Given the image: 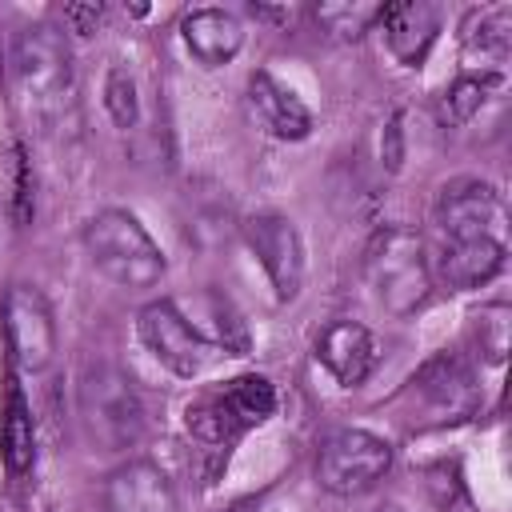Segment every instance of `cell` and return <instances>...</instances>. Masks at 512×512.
Segmentation results:
<instances>
[{"label": "cell", "instance_id": "17", "mask_svg": "<svg viewBox=\"0 0 512 512\" xmlns=\"http://www.w3.org/2000/svg\"><path fill=\"white\" fill-rule=\"evenodd\" d=\"M508 48H512V8L508 4L468 12V20H464V64H468V72L480 68V76L504 80Z\"/></svg>", "mask_w": 512, "mask_h": 512}, {"label": "cell", "instance_id": "3", "mask_svg": "<svg viewBox=\"0 0 512 512\" xmlns=\"http://www.w3.org/2000/svg\"><path fill=\"white\" fill-rule=\"evenodd\" d=\"M276 412V388L268 376H232L224 384H212L204 392H196L184 408V428L212 448H228L232 440H240L248 428L264 424Z\"/></svg>", "mask_w": 512, "mask_h": 512}, {"label": "cell", "instance_id": "10", "mask_svg": "<svg viewBox=\"0 0 512 512\" xmlns=\"http://www.w3.org/2000/svg\"><path fill=\"white\" fill-rule=\"evenodd\" d=\"M432 220L444 232V240H504L508 208L488 180H452L444 184Z\"/></svg>", "mask_w": 512, "mask_h": 512}, {"label": "cell", "instance_id": "25", "mask_svg": "<svg viewBox=\"0 0 512 512\" xmlns=\"http://www.w3.org/2000/svg\"><path fill=\"white\" fill-rule=\"evenodd\" d=\"M100 16H104L100 4H68V8H64V20H68L72 32H80V36H88V32L100 24Z\"/></svg>", "mask_w": 512, "mask_h": 512}, {"label": "cell", "instance_id": "2", "mask_svg": "<svg viewBox=\"0 0 512 512\" xmlns=\"http://www.w3.org/2000/svg\"><path fill=\"white\" fill-rule=\"evenodd\" d=\"M84 252L92 268L120 292H144L164 276L160 244L124 208H104L84 224Z\"/></svg>", "mask_w": 512, "mask_h": 512}, {"label": "cell", "instance_id": "21", "mask_svg": "<svg viewBox=\"0 0 512 512\" xmlns=\"http://www.w3.org/2000/svg\"><path fill=\"white\" fill-rule=\"evenodd\" d=\"M380 12L384 4H348V0H336V4H316V24L336 36V40H360L364 32H372L380 24Z\"/></svg>", "mask_w": 512, "mask_h": 512}, {"label": "cell", "instance_id": "15", "mask_svg": "<svg viewBox=\"0 0 512 512\" xmlns=\"http://www.w3.org/2000/svg\"><path fill=\"white\" fill-rule=\"evenodd\" d=\"M316 360L332 372L336 384L356 388V384H364V380L372 376V368H376V340H372V332H368L364 324H356V320H336V324H328V328L320 332V340H316Z\"/></svg>", "mask_w": 512, "mask_h": 512}, {"label": "cell", "instance_id": "6", "mask_svg": "<svg viewBox=\"0 0 512 512\" xmlns=\"http://www.w3.org/2000/svg\"><path fill=\"white\" fill-rule=\"evenodd\" d=\"M392 468V444L364 428L332 432L316 452V480L332 496H360L376 488Z\"/></svg>", "mask_w": 512, "mask_h": 512}, {"label": "cell", "instance_id": "14", "mask_svg": "<svg viewBox=\"0 0 512 512\" xmlns=\"http://www.w3.org/2000/svg\"><path fill=\"white\" fill-rule=\"evenodd\" d=\"M380 28L388 40V52L404 64V68H420L436 44L440 32V8L424 4V0H404V4H384L380 12Z\"/></svg>", "mask_w": 512, "mask_h": 512}, {"label": "cell", "instance_id": "20", "mask_svg": "<svg viewBox=\"0 0 512 512\" xmlns=\"http://www.w3.org/2000/svg\"><path fill=\"white\" fill-rule=\"evenodd\" d=\"M0 184H4V212H8V220L16 228H24L32 220V208H36V176H32L24 144H8L4 164H0Z\"/></svg>", "mask_w": 512, "mask_h": 512}, {"label": "cell", "instance_id": "9", "mask_svg": "<svg viewBox=\"0 0 512 512\" xmlns=\"http://www.w3.org/2000/svg\"><path fill=\"white\" fill-rule=\"evenodd\" d=\"M0 316H4V340L12 360L24 372H44L56 356V316L44 292L32 284H12L4 292Z\"/></svg>", "mask_w": 512, "mask_h": 512}, {"label": "cell", "instance_id": "16", "mask_svg": "<svg viewBox=\"0 0 512 512\" xmlns=\"http://www.w3.org/2000/svg\"><path fill=\"white\" fill-rule=\"evenodd\" d=\"M248 108H252L256 124L276 140H304L312 132V112L272 72H256L248 80Z\"/></svg>", "mask_w": 512, "mask_h": 512}, {"label": "cell", "instance_id": "7", "mask_svg": "<svg viewBox=\"0 0 512 512\" xmlns=\"http://www.w3.org/2000/svg\"><path fill=\"white\" fill-rule=\"evenodd\" d=\"M12 76L28 104L56 108L72 96V56L68 44L52 28H28L20 32L12 48Z\"/></svg>", "mask_w": 512, "mask_h": 512}, {"label": "cell", "instance_id": "23", "mask_svg": "<svg viewBox=\"0 0 512 512\" xmlns=\"http://www.w3.org/2000/svg\"><path fill=\"white\" fill-rule=\"evenodd\" d=\"M508 320H512L508 304H488V308H480L476 320H472L480 356H484L488 364H500L504 352H508Z\"/></svg>", "mask_w": 512, "mask_h": 512}, {"label": "cell", "instance_id": "22", "mask_svg": "<svg viewBox=\"0 0 512 512\" xmlns=\"http://www.w3.org/2000/svg\"><path fill=\"white\" fill-rule=\"evenodd\" d=\"M504 80H496V76H476V72H464V76H456L452 84H448V92H444V120L452 124V128H460V124H468L480 108H484V100H488V92H496Z\"/></svg>", "mask_w": 512, "mask_h": 512}, {"label": "cell", "instance_id": "19", "mask_svg": "<svg viewBox=\"0 0 512 512\" xmlns=\"http://www.w3.org/2000/svg\"><path fill=\"white\" fill-rule=\"evenodd\" d=\"M0 460L12 476L32 472L36 464V424H32V408L20 392V384L8 376L4 388V408H0Z\"/></svg>", "mask_w": 512, "mask_h": 512}, {"label": "cell", "instance_id": "26", "mask_svg": "<svg viewBox=\"0 0 512 512\" xmlns=\"http://www.w3.org/2000/svg\"><path fill=\"white\" fill-rule=\"evenodd\" d=\"M400 160H404V144H400V120H392V124L384 128V164L396 172V168H400Z\"/></svg>", "mask_w": 512, "mask_h": 512}, {"label": "cell", "instance_id": "8", "mask_svg": "<svg viewBox=\"0 0 512 512\" xmlns=\"http://www.w3.org/2000/svg\"><path fill=\"white\" fill-rule=\"evenodd\" d=\"M404 400H412V420L420 416V424H452L476 412L480 392L468 364L460 356L440 352L408 380Z\"/></svg>", "mask_w": 512, "mask_h": 512}, {"label": "cell", "instance_id": "18", "mask_svg": "<svg viewBox=\"0 0 512 512\" xmlns=\"http://www.w3.org/2000/svg\"><path fill=\"white\" fill-rule=\"evenodd\" d=\"M180 36H184L188 52L204 68H220V64L236 60V52L244 48V28L224 8H196V12H188L180 20Z\"/></svg>", "mask_w": 512, "mask_h": 512}, {"label": "cell", "instance_id": "24", "mask_svg": "<svg viewBox=\"0 0 512 512\" xmlns=\"http://www.w3.org/2000/svg\"><path fill=\"white\" fill-rule=\"evenodd\" d=\"M104 108H108V116L120 124V128H132L136 124V116H140V100H136V80L116 64L112 72H108V80H104Z\"/></svg>", "mask_w": 512, "mask_h": 512}, {"label": "cell", "instance_id": "12", "mask_svg": "<svg viewBox=\"0 0 512 512\" xmlns=\"http://www.w3.org/2000/svg\"><path fill=\"white\" fill-rule=\"evenodd\" d=\"M104 512H180V500L152 460H128L104 484Z\"/></svg>", "mask_w": 512, "mask_h": 512}, {"label": "cell", "instance_id": "13", "mask_svg": "<svg viewBox=\"0 0 512 512\" xmlns=\"http://www.w3.org/2000/svg\"><path fill=\"white\" fill-rule=\"evenodd\" d=\"M504 240H444L436 264H432V280H440L444 288L452 292H468V288H480L488 280H496L504 272Z\"/></svg>", "mask_w": 512, "mask_h": 512}, {"label": "cell", "instance_id": "11", "mask_svg": "<svg viewBox=\"0 0 512 512\" xmlns=\"http://www.w3.org/2000/svg\"><path fill=\"white\" fill-rule=\"evenodd\" d=\"M244 244L268 272L276 300L280 304L296 300L304 288V240H300L296 224L280 212H256L244 220Z\"/></svg>", "mask_w": 512, "mask_h": 512}, {"label": "cell", "instance_id": "5", "mask_svg": "<svg viewBox=\"0 0 512 512\" xmlns=\"http://www.w3.org/2000/svg\"><path fill=\"white\" fill-rule=\"evenodd\" d=\"M136 332L144 340V348L180 380H192L200 372H208L220 356H228L220 344H212L180 308L176 300H152L140 308L136 316Z\"/></svg>", "mask_w": 512, "mask_h": 512}, {"label": "cell", "instance_id": "27", "mask_svg": "<svg viewBox=\"0 0 512 512\" xmlns=\"http://www.w3.org/2000/svg\"><path fill=\"white\" fill-rule=\"evenodd\" d=\"M376 512H400V508H396V504H384V508H376Z\"/></svg>", "mask_w": 512, "mask_h": 512}, {"label": "cell", "instance_id": "4", "mask_svg": "<svg viewBox=\"0 0 512 512\" xmlns=\"http://www.w3.org/2000/svg\"><path fill=\"white\" fill-rule=\"evenodd\" d=\"M80 424L100 452H124L144 436V404L132 380L112 364L80 376Z\"/></svg>", "mask_w": 512, "mask_h": 512}, {"label": "cell", "instance_id": "1", "mask_svg": "<svg viewBox=\"0 0 512 512\" xmlns=\"http://www.w3.org/2000/svg\"><path fill=\"white\" fill-rule=\"evenodd\" d=\"M364 284L388 316L404 320L420 312L432 296V260L424 252L420 232L400 224L380 228L364 248Z\"/></svg>", "mask_w": 512, "mask_h": 512}]
</instances>
